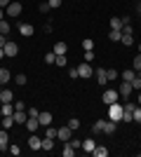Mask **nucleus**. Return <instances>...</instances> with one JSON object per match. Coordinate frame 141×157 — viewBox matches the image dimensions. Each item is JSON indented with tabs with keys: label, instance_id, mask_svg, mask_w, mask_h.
Wrapping results in <instances>:
<instances>
[{
	"label": "nucleus",
	"instance_id": "393cba45",
	"mask_svg": "<svg viewBox=\"0 0 141 157\" xmlns=\"http://www.w3.org/2000/svg\"><path fill=\"white\" fill-rule=\"evenodd\" d=\"M92 155H94V157H106V155H108V148H104V145H96V148L92 150Z\"/></svg>",
	"mask_w": 141,
	"mask_h": 157
},
{
	"label": "nucleus",
	"instance_id": "b1692460",
	"mask_svg": "<svg viewBox=\"0 0 141 157\" xmlns=\"http://www.w3.org/2000/svg\"><path fill=\"white\" fill-rule=\"evenodd\" d=\"M61 155H64V157H73V155H75V148H73V145H71V143L66 141V145H64V150H61Z\"/></svg>",
	"mask_w": 141,
	"mask_h": 157
},
{
	"label": "nucleus",
	"instance_id": "ddd939ff",
	"mask_svg": "<svg viewBox=\"0 0 141 157\" xmlns=\"http://www.w3.org/2000/svg\"><path fill=\"white\" fill-rule=\"evenodd\" d=\"M122 26H125V19H122V17H113V19H111V31H122Z\"/></svg>",
	"mask_w": 141,
	"mask_h": 157
},
{
	"label": "nucleus",
	"instance_id": "a18cd8bd",
	"mask_svg": "<svg viewBox=\"0 0 141 157\" xmlns=\"http://www.w3.org/2000/svg\"><path fill=\"white\" fill-rule=\"evenodd\" d=\"M92 59H94V49H89V52H85V61H87V63H92Z\"/></svg>",
	"mask_w": 141,
	"mask_h": 157
},
{
	"label": "nucleus",
	"instance_id": "e433bc0d",
	"mask_svg": "<svg viewBox=\"0 0 141 157\" xmlns=\"http://www.w3.org/2000/svg\"><path fill=\"white\" fill-rule=\"evenodd\" d=\"M120 42H122L125 47H129L132 42H134V38H132V35H122V38H120Z\"/></svg>",
	"mask_w": 141,
	"mask_h": 157
},
{
	"label": "nucleus",
	"instance_id": "1a4fd4ad",
	"mask_svg": "<svg viewBox=\"0 0 141 157\" xmlns=\"http://www.w3.org/2000/svg\"><path fill=\"white\" fill-rule=\"evenodd\" d=\"M33 31H35V28L31 26V24H26V21H21V24H19V33L24 35V38H31V35H33Z\"/></svg>",
	"mask_w": 141,
	"mask_h": 157
},
{
	"label": "nucleus",
	"instance_id": "bb28decb",
	"mask_svg": "<svg viewBox=\"0 0 141 157\" xmlns=\"http://www.w3.org/2000/svg\"><path fill=\"white\" fill-rule=\"evenodd\" d=\"M0 113H2V115H14V105L12 103H2L0 105Z\"/></svg>",
	"mask_w": 141,
	"mask_h": 157
},
{
	"label": "nucleus",
	"instance_id": "c756f323",
	"mask_svg": "<svg viewBox=\"0 0 141 157\" xmlns=\"http://www.w3.org/2000/svg\"><path fill=\"white\" fill-rule=\"evenodd\" d=\"M82 49H85V52L94 49V40H92V38H85V40H82Z\"/></svg>",
	"mask_w": 141,
	"mask_h": 157
},
{
	"label": "nucleus",
	"instance_id": "f8f14e48",
	"mask_svg": "<svg viewBox=\"0 0 141 157\" xmlns=\"http://www.w3.org/2000/svg\"><path fill=\"white\" fill-rule=\"evenodd\" d=\"M120 78H122V82H132V80L136 78V71H134V68H127V71L120 73Z\"/></svg>",
	"mask_w": 141,
	"mask_h": 157
},
{
	"label": "nucleus",
	"instance_id": "8fccbe9b",
	"mask_svg": "<svg viewBox=\"0 0 141 157\" xmlns=\"http://www.w3.org/2000/svg\"><path fill=\"white\" fill-rule=\"evenodd\" d=\"M10 2H12V0H0V7H2V10H7V7H10Z\"/></svg>",
	"mask_w": 141,
	"mask_h": 157
},
{
	"label": "nucleus",
	"instance_id": "2f4dec72",
	"mask_svg": "<svg viewBox=\"0 0 141 157\" xmlns=\"http://www.w3.org/2000/svg\"><path fill=\"white\" fill-rule=\"evenodd\" d=\"M10 28H12V26H10V21H5V19L0 21V33H2V35H7V33H10Z\"/></svg>",
	"mask_w": 141,
	"mask_h": 157
},
{
	"label": "nucleus",
	"instance_id": "cd10ccee",
	"mask_svg": "<svg viewBox=\"0 0 141 157\" xmlns=\"http://www.w3.org/2000/svg\"><path fill=\"white\" fill-rule=\"evenodd\" d=\"M68 63V59H66V54H57V61H54V66H59V68H64V66Z\"/></svg>",
	"mask_w": 141,
	"mask_h": 157
},
{
	"label": "nucleus",
	"instance_id": "864d4df0",
	"mask_svg": "<svg viewBox=\"0 0 141 157\" xmlns=\"http://www.w3.org/2000/svg\"><path fill=\"white\" fill-rule=\"evenodd\" d=\"M5 19V12H2V7H0V21Z\"/></svg>",
	"mask_w": 141,
	"mask_h": 157
},
{
	"label": "nucleus",
	"instance_id": "603ef678",
	"mask_svg": "<svg viewBox=\"0 0 141 157\" xmlns=\"http://www.w3.org/2000/svg\"><path fill=\"white\" fill-rule=\"evenodd\" d=\"M0 59H5V49L2 47H0Z\"/></svg>",
	"mask_w": 141,
	"mask_h": 157
},
{
	"label": "nucleus",
	"instance_id": "c85d7f7f",
	"mask_svg": "<svg viewBox=\"0 0 141 157\" xmlns=\"http://www.w3.org/2000/svg\"><path fill=\"white\" fill-rule=\"evenodd\" d=\"M120 38H122V31H111L108 33V40H113V42H120Z\"/></svg>",
	"mask_w": 141,
	"mask_h": 157
},
{
	"label": "nucleus",
	"instance_id": "dca6fc26",
	"mask_svg": "<svg viewBox=\"0 0 141 157\" xmlns=\"http://www.w3.org/2000/svg\"><path fill=\"white\" fill-rule=\"evenodd\" d=\"M10 148V136H7V129H0V150H7Z\"/></svg>",
	"mask_w": 141,
	"mask_h": 157
},
{
	"label": "nucleus",
	"instance_id": "39448f33",
	"mask_svg": "<svg viewBox=\"0 0 141 157\" xmlns=\"http://www.w3.org/2000/svg\"><path fill=\"white\" fill-rule=\"evenodd\" d=\"M2 49H5V56H17V54H19V47H17V42H12V40H7Z\"/></svg>",
	"mask_w": 141,
	"mask_h": 157
},
{
	"label": "nucleus",
	"instance_id": "4d7b16f0",
	"mask_svg": "<svg viewBox=\"0 0 141 157\" xmlns=\"http://www.w3.org/2000/svg\"><path fill=\"white\" fill-rule=\"evenodd\" d=\"M0 92H2V87H0ZM0 103H2V98H0Z\"/></svg>",
	"mask_w": 141,
	"mask_h": 157
},
{
	"label": "nucleus",
	"instance_id": "412c9836",
	"mask_svg": "<svg viewBox=\"0 0 141 157\" xmlns=\"http://www.w3.org/2000/svg\"><path fill=\"white\" fill-rule=\"evenodd\" d=\"M52 52H54V54H66V52H68V45H66V42H61V40H59V42L54 45V49H52Z\"/></svg>",
	"mask_w": 141,
	"mask_h": 157
},
{
	"label": "nucleus",
	"instance_id": "f257e3e1",
	"mask_svg": "<svg viewBox=\"0 0 141 157\" xmlns=\"http://www.w3.org/2000/svg\"><path fill=\"white\" fill-rule=\"evenodd\" d=\"M108 120H113V122H120L122 120V105L120 103H111L108 105Z\"/></svg>",
	"mask_w": 141,
	"mask_h": 157
},
{
	"label": "nucleus",
	"instance_id": "a211bd4d",
	"mask_svg": "<svg viewBox=\"0 0 141 157\" xmlns=\"http://www.w3.org/2000/svg\"><path fill=\"white\" fill-rule=\"evenodd\" d=\"M10 80H12V73L7 71V68H0V87H2V85H7Z\"/></svg>",
	"mask_w": 141,
	"mask_h": 157
},
{
	"label": "nucleus",
	"instance_id": "423d86ee",
	"mask_svg": "<svg viewBox=\"0 0 141 157\" xmlns=\"http://www.w3.org/2000/svg\"><path fill=\"white\" fill-rule=\"evenodd\" d=\"M71 134H73V129H71V127H61V129H57V138H59V141H71Z\"/></svg>",
	"mask_w": 141,
	"mask_h": 157
},
{
	"label": "nucleus",
	"instance_id": "ea45409f",
	"mask_svg": "<svg viewBox=\"0 0 141 157\" xmlns=\"http://www.w3.org/2000/svg\"><path fill=\"white\" fill-rule=\"evenodd\" d=\"M7 150L12 152L14 157H17V155H19V152H21V150H19V145H17V143H10V148H7Z\"/></svg>",
	"mask_w": 141,
	"mask_h": 157
},
{
	"label": "nucleus",
	"instance_id": "49530a36",
	"mask_svg": "<svg viewBox=\"0 0 141 157\" xmlns=\"http://www.w3.org/2000/svg\"><path fill=\"white\" fill-rule=\"evenodd\" d=\"M14 110H26V103H24V101H17V103H14Z\"/></svg>",
	"mask_w": 141,
	"mask_h": 157
},
{
	"label": "nucleus",
	"instance_id": "5701e85b",
	"mask_svg": "<svg viewBox=\"0 0 141 157\" xmlns=\"http://www.w3.org/2000/svg\"><path fill=\"white\" fill-rule=\"evenodd\" d=\"M115 129H118V122H113V120H106V127H104V134H113Z\"/></svg>",
	"mask_w": 141,
	"mask_h": 157
},
{
	"label": "nucleus",
	"instance_id": "473e14b6",
	"mask_svg": "<svg viewBox=\"0 0 141 157\" xmlns=\"http://www.w3.org/2000/svg\"><path fill=\"white\" fill-rule=\"evenodd\" d=\"M45 136H47V138H57V129H54L52 124L45 127Z\"/></svg>",
	"mask_w": 141,
	"mask_h": 157
},
{
	"label": "nucleus",
	"instance_id": "c9c22d12",
	"mask_svg": "<svg viewBox=\"0 0 141 157\" xmlns=\"http://www.w3.org/2000/svg\"><path fill=\"white\" fill-rule=\"evenodd\" d=\"M106 75H108V82H111V80H115V78H120V73H118V71H113V68H108V71H106Z\"/></svg>",
	"mask_w": 141,
	"mask_h": 157
},
{
	"label": "nucleus",
	"instance_id": "13d9d810",
	"mask_svg": "<svg viewBox=\"0 0 141 157\" xmlns=\"http://www.w3.org/2000/svg\"><path fill=\"white\" fill-rule=\"evenodd\" d=\"M139 54H141V45H139Z\"/></svg>",
	"mask_w": 141,
	"mask_h": 157
},
{
	"label": "nucleus",
	"instance_id": "3c124183",
	"mask_svg": "<svg viewBox=\"0 0 141 157\" xmlns=\"http://www.w3.org/2000/svg\"><path fill=\"white\" fill-rule=\"evenodd\" d=\"M5 42H7V38L2 35V33H0V47H5Z\"/></svg>",
	"mask_w": 141,
	"mask_h": 157
},
{
	"label": "nucleus",
	"instance_id": "0eeeda50",
	"mask_svg": "<svg viewBox=\"0 0 141 157\" xmlns=\"http://www.w3.org/2000/svg\"><path fill=\"white\" fill-rule=\"evenodd\" d=\"M28 148H31V150H40L42 148V138L35 136V134H31V136H28Z\"/></svg>",
	"mask_w": 141,
	"mask_h": 157
},
{
	"label": "nucleus",
	"instance_id": "20e7f679",
	"mask_svg": "<svg viewBox=\"0 0 141 157\" xmlns=\"http://www.w3.org/2000/svg\"><path fill=\"white\" fill-rule=\"evenodd\" d=\"M78 75H80V78H89V75H94V68L87 61H82V63L78 66Z\"/></svg>",
	"mask_w": 141,
	"mask_h": 157
},
{
	"label": "nucleus",
	"instance_id": "f704fd0d",
	"mask_svg": "<svg viewBox=\"0 0 141 157\" xmlns=\"http://www.w3.org/2000/svg\"><path fill=\"white\" fill-rule=\"evenodd\" d=\"M54 61H57V54H54V52H47V54H45V63H49V66H52Z\"/></svg>",
	"mask_w": 141,
	"mask_h": 157
},
{
	"label": "nucleus",
	"instance_id": "4c0bfd02",
	"mask_svg": "<svg viewBox=\"0 0 141 157\" xmlns=\"http://www.w3.org/2000/svg\"><path fill=\"white\" fill-rule=\"evenodd\" d=\"M132 68H134V71H141V54H139V56H134V61H132Z\"/></svg>",
	"mask_w": 141,
	"mask_h": 157
},
{
	"label": "nucleus",
	"instance_id": "4468645a",
	"mask_svg": "<svg viewBox=\"0 0 141 157\" xmlns=\"http://www.w3.org/2000/svg\"><path fill=\"white\" fill-rule=\"evenodd\" d=\"M26 129H28V131H33V134L40 129V122H38V117H28V120H26Z\"/></svg>",
	"mask_w": 141,
	"mask_h": 157
},
{
	"label": "nucleus",
	"instance_id": "9d476101",
	"mask_svg": "<svg viewBox=\"0 0 141 157\" xmlns=\"http://www.w3.org/2000/svg\"><path fill=\"white\" fill-rule=\"evenodd\" d=\"M0 124H2V129H12L14 124H17V122H14V115H2V117H0Z\"/></svg>",
	"mask_w": 141,
	"mask_h": 157
},
{
	"label": "nucleus",
	"instance_id": "a878e982",
	"mask_svg": "<svg viewBox=\"0 0 141 157\" xmlns=\"http://www.w3.org/2000/svg\"><path fill=\"white\" fill-rule=\"evenodd\" d=\"M40 150H54V138H42V148Z\"/></svg>",
	"mask_w": 141,
	"mask_h": 157
},
{
	"label": "nucleus",
	"instance_id": "2eb2a0df",
	"mask_svg": "<svg viewBox=\"0 0 141 157\" xmlns=\"http://www.w3.org/2000/svg\"><path fill=\"white\" fill-rule=\"evenodd\" d=\"M26 120H28L26 110H17V113H14V122H17V124H26Z\"/></svg>",
	"mask_w": 141,
	"mask_h": 157
},
{
	"label": "nucleus",
	"instance_id": "de8ad7c7",
	"mask_svg": "<svg viewBox=\"0 0 141 157\" xmlns=\"http://www.w3.org/2000/svg\"><path fill=\"white\" fill-rule=\"evenodd\" d=\"M132 87H134V89H141V78H134V80H132Z\"/></svg>",
	"mask_w": 141,
	"mask_h": 157
},
{
	"label": "nucleus",
	"instance_id": "c03bdc74",
	"mask_svg": "<svg viewBox=\"0 0 141 157\" xmlns=\"http://www.w3.org/2000/svg\"><path fill=\"white\" fill-rule=\"evenodd\" d=\"M47 2H49V7H52V10H57V7H61V2H64V0H47Z\"/></svg>",
	"mask_w": 141,
	"mask_h": 157
},
{
	"label": "nucleus",
	"instance_id": "79ce46f5",
	"mask_svg": "<svg viewBox=\"0 0 141 157\" xmlns=\"http://www.w3.org/2000/svg\"><path fill=\"white\" fill-rule=\"evenodd\" d=\"M38 10H40V12L45 14V12H49L52 7H49V2H40V5H38Z\"/></svg>",
	"mask_w": 141,
	"mask_h": 157
},
{
	"label": "nucleus",
	"instance_id": "7c9ffc66",
	"mask_svg": "<svg viewBox=\"0 0 141 157\" xmlns=\"http://www.w3.org/2000/svg\"><path fill=\"white\" fill-rule=\"evenodd\" d=\"M14 82H17V85H19V87H24V85H26V82H28V78H26V75H21V73H19V75H14Z\"/></svg>",
	"mask_w": 141,
	"mask_h": 157
},
{
	"label": "nucleus",
	"instance_id": "72a5a7b5",
	"mask_svg": "<svg viewBox=\"0 0 141 157\" xmlns=\"http://www.w3.org/2000/svg\"><path fill=\"white\" fill-rule=\"evenodd\" d=\"M68 127H71V129H80V120H78V117H71V120H68Z\"/></svg>",
	"mask_w": 141,
	"mask_h": 157
},
{
	"label": "nucleus",
	"instance_id": "37998d69",
	"mask_svg": "<svg viewBox=\"0 0 141 157\" xmlns=\"http://www.w3.org/2000/svg\"><path fill=\"white\" fill-rule=\"evenodd\" d=\"M26 113H28V117H38L40 115V110H35V108H26Z\"/></svg>",
	"mask_w": 141,
	"mask_h": 157
},
{
	"label": "nucleus",
	"instance_id": "09e8293b",
	"mask_svg": "<svg viewBox=\"0 0 141 157\" xmlns=\"http://www.w3.org/2000/svg\"><path fill=\"white\" fill-rule=\"evenodd\" d=\"M71 145H73V148H82V141H80V138H73V141H71Z\"/></svg>",
	"mask_w": 141,
	"mask_h": 157
},
{
	"label": "nucleus",
	"instance_id": "a19ab883",
	"mask_svg": "<svg viewBox=\"0 0 141 157\" xmlns=\"http://www.w3.org/2000/svg\"><path fill=\"white\" fill-rule=\"evenodd\" d=\"M122 122H134V115H132V113H125V110H122Z\"/></svg>",
	"mask_w": 141,
	"mask_h": 157
},
{
	"label": "nucleus",
	"instance_id": "7ed1b4c3",
	"mask_svg": "<svg viewBox=\"0 0 141 157\" xmlns=\"http://www.w3.org/2000/svg\"><path fill=\"white\" fill-rule=\"evenodd\" d=\"M118 98H120V94L115 92V89H108V92H104L101 101H104L106 105H111V103H118Z\"/></svg>",
	"mask_w": 141,
	"mask_h": 157
},
{
	"label": "nucleus",
	"instance_id": "9b49d317",
	"mask_svg": "<svg viewBox=\"0 0 141 157\" xmlns=\"http://www.w3.org/2000/svg\"><path fill=\"white\" fill-rule=\"evenodd\" d=\"M38 122H40V127H49L52 124V113H40V115H38Z\"/></svg>",
	"mask_w": 141,
	"mask_h": 157
},
{
	"label": "nucleus",
	"instance_id": "6ab92c4d",
	"mask_svg": "<svg viewBox=\"0 0 141 157\" xmlns=\"http://www.w3.org/2000/svg\"><path fill=\"white\" fill-rule=\"evenodd\" d=\"M0 98H2V103H12L14 101V94L10 92V89H2V92H0ZM0 103V105H2Z\"/></svg>",
	"mask_w": 141,
	"mask_h": 157
},
{
	"label": "nucleus",
	"instance_id": "6e6d98bb",
	"mask_svg": "<svg viewBox=\"0 0 141 157\" xmlns=\"http://www.w3.org/2000/svg\"><path fill=\"white\" fill-rule=\"evenodd\" d=\"M136 103H139V105H141V94H139V96H136Z\"/></svg>",
	"mask_w": 141,
	"mask_h": 157
},
{
	"label": "nucleus",
	"instance_id": "bf43d9fd",
	"mask_svg": "<svg viewBox=\"0 0 141 157\" xmlns=\"http://www.w3.org/2000/svg\"><path fill=\"white\" fill-rule=\"evenodd\" d=\"M0 117H2V113H0Z\"/></svg>",
	"mask_w": 141,
	"mask_h": 157
},
{
	"label": "nucleus",
	"instance_id": "4be33fe9",
	"mask_svg": "<svg viewBox=\"0 0 141 157\" xmlns=\"http://www.w3.org/2000/svg\"><path fill=\"white\" fill-rule=\"evenodd\" d=\"M104 127H106V120H96L94 127H92V131L94 134H104Z\"/></svg>",
	"mask_w": 141,
	"mask_h": 157
},
{
	"label": "nucleus",
	"instance_id": "f3484780",
	"mask_svg": "<svg viewBox=\"0 0 141 157\" xmlns=\"http://www.w3.org/2000/svg\"><path fill=\"white\" fill-rule=\"evenodd\" d=\"M94 75H96V82H99V85H106V82H108L106 68H99V71H94Z\"/></svg>",
	"mask_w": 141,
	"mask_h": 157
},
{
	"label": "nucleus",
	"instance_id": "aec40b11",
	"mask_svg": "<svg viewBox=\"0 0 141 157\" xmlns=\"http://www.w3.org/2000/svg\"><path fill=\"white\" fill-rule=\"evenodd\" d=\"M96 148V143H94L92 138H87V141H82V150L87 152V155H92V150Z\"/></svg>",
	"mask_w": 141,
	"mask_h": 157
},
{
	"label": "nucleus",
	"instance_id": "58836bf2",
	"mask_svg": "<svg viewBox=\"0 0 141 157\" xmlns=\"http://www.w3.org/2000/svg\"><path fill=\"white\" fill-rule=\"evenodd\" d=\"M132 115H134V122H139V124H141V105H136Z\"/></svg>",
	"mask_w": 141,
	"mask_h": 157
},
{
	"label": "nucleus",
	"instance_id": "f03ea898",
	"mask_svg": "<svg viewBox=\"0 0 141 157\" xmlns=\"http://www.w3.org/2000/svg\"><path fill=\"white\" fill-rule=\"evenodd\" d=\"M21 10H24V7H21V2H14V0H12V2H10V7L5 10V14L10 17V19H17V17L21 14Z\"/></svg>",
	"mask_w": 141,
	"mask_h": 157
},
{
	"label": "nucleus",
	"instance_id": "5fc2aeb1",
	"mask_svg": "<svg viewBox=\"0 0 141 157\" xmlns=\"http://www.w3.org/2000/svg\"><path fill=\"white\" fill-rule=\"evenodd\" d=\"M136 12H139V14H141V0H139V7H136Z\"/></svg>",
	"mask_w": 141,
	"mask_h": 157
},
{
	"label": "nucleus",
	"instance_id": "6e6552de",
	"mask_svg": "<svg viewBox=\"0 0 141 157\" xmlns=\"http://www.w3.org/2000/svg\"><path fill=\"white\" fill-rule=\"evenodd\" d=\"M134 92V87H132V82H122L120 89H118V94H120V98H127L129 94Z\"/></svg>",
	"mask_w": 141,
	"mask_h": 157
}]
</instances>
